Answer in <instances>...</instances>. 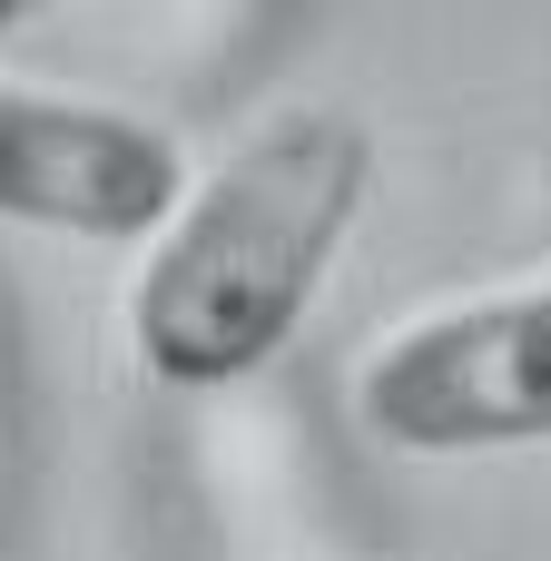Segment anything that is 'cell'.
<instances>
[{"instance_id": "cell-2", "label": "cell", "mask_w": 551, "mask_h": 561, "mask_svg": "<svg viewBox=\"0 0 551 561\" xmlns=\"http://www.w3.org/2000/svg\"><path fill=\"white\" fill-rule=\"evenodd\" d=\"M355 414L375 444L404 454L551 444V276L394 325L355 365Z\"/></svg>"}, {"instance_id": "cell-1", "label": "cell", "mask_w": 551, "mask_h": 561, "mask_svg": "<svg viewBox=\"0 0 551 561\" xmlns=\"http://www.w3.org/2000/svg\"><path fill=\"white\" fill-rule=\"evenodd\" d=\"M375 187V138L345 108H276L256 118L207 178H187L177 217L148 237L128 286L138 365L177 394H217L306 325L335 247L355 237Z\"/></svg>"}, {"instance_id": "cell-3", "label": "cell", "mask_w": 551, "mask_h": 561, "mask_svg": "<svg viewBox=\"0 0 551 561\" xmlns=\"http://www.w3.org/2000/svg\"><path fill=\"white\" fill-rule=\"evenodd\" d=\"M177 197H187V168H177L168 128H148L108 99L0 79V227L128 247V237H158L177 217Z\"/></svg>"}, {"instance_id": "cell-4", "label": "cell", "mask_w": 551, "mask_h": 561, "mask_svg": "<svg viewBox=\"0 0 551 561\" xmlns=\"http://www.w3.org/2000/svg\"><path fill=\"white\" fill-rule=\"evenodd\" d=\"M20 10H39V0H0V30H10V20H20Z\"/></svg>"}]
</instances>
